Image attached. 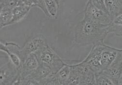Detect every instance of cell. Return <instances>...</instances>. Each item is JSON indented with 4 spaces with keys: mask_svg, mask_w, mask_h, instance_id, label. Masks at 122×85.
Instances as JSON below:
<instances>
[{
    "mask_svg": "<svg viewBox=\"0 0 122 85\" xmlns=\"http://www.w3.org/2000/svg\"><path fill=\"white\" fill-rule=\"evenodd\" d=\"M108 26L100 24L83 18L75 27V41L81 47L103 43L109 34Z\"/></svg>",
    "mask_w": 122,
    "mask_h": 85,
    "instance_id": "6da1fadb",
    "label": "cell"
},
{
    "mask_svg": "<svg viewBox=\"0 0 122 85\" xmlns=\"http://www.w3.org/2000/svg\"><path fill=\"white\" fill-rule=\"evenodd\" d=\"M5 43L13 52L16 53L20 58L21 64L30 54L35 53L45 45L48 44L46 37L42 35H37L28 39L22 47L16 43L5 42Z\"/></svg>",
    "mask_w": 122,
    "mask_h": 85,
    "instance_id": "7a4b0ae2",
    "label": "cell"
},
{
    "mask_svg": "<svg viewBox=\"0 0 122 85\" xmlns=\"http://www.w3.org/2000/svg\"><path fill=\"white\" fill-rule=\"evenodd\" d=\"M39 64H41L49 67L53 74L57 73L65 66L66 62L47 44L34 53Z\"/></svg>",
    "mask_w": 122,
    "mask_h": 85,
    "instance_id": "3957f363",
    "label": "cell"
},
{
    "mask_svg": "<svg viewBox=\"0 0 122 85\" xmlns=\"http://www.w3.org/2000/svg\"><path fill=\"white\" fill-rule=\"evenodd\" d=\"M83 18L104 25H109L112 20L108 13L95 6L91 0H88L86 4Z\"/></svg>",
    "mask_w": 122,
    "mask_h": 85,
    "instance_id": "277c9868",
    "label": "cell"
},
{
    "mask_svg": "<svg viewBox=\"0 0 122 85\" xmlns=\"http://www.w3.org/2000/svg\"><path fill=\"white\" fill-rule=\"evenodd\" d=\"M20 74V68L15 66L9 59L7 61L1 63L0 84L1 85H15Z\"/></svg>",
    "mask_w": 122,
    "mask_h": 85,
    "instance_id": "5b68a950",
    "label": "cell"
},
{
    "mask_svg": "<svg viewBox=\"0 0 122 85\" xmlns=\"http://www.w3.org/2000/svg\"><path fill=\"white\" fill-rule=\"evenodd\" d=\"M102 72L113 82L114 85L119 84L122 73V49L111 65Z\"/></svg>",
    "mask_w": 122,
    "mask_h": 85,
    "instance_id": "8992f818",
    "label": "cell"
},
{
    "mask_svg": "<svg viewBox=\"0 0 122 85\" xmlns=\"http://www.w3.org/2000/svg\"><path fill=\"white\" fill-rule=\"evenodd\" d=\"M121 49L115 48L105 43L100 53V60L104 70L108 68L115 60Z\"/></svg>",
    "mask_w": 122,
    "mask_h": 85,
    "instance_id": "52a82bcc",
    "label": "cell"
},
{
    "mask_svg": "<svg viewBox=\"0 0 122 85\" xmlns=\"http://www.w3.org/2000/svg\"><path fill=\"white\" fill-rule=\"evenodd\" d=\"M38 65L39 62L35 53L31 54L28 56L27 58L21 64L20 74L18 81L29 76L38 67Z\"/></svg>",
    "mask_w": 122,
    "mask_h": 85,
    "instance_id": "ba28073f",
    "label": "cell"
},
{
    "mask_svg": "<svg viewBox=\"0 0 122 85\" xmlns=\"http://www.w3.org/2000/svg\"><path fill=\"white\" fill-rule=\"evenodd\" d=\"M53 74L51 70L46 66L39 64L38 67L29 76L37 81L39 85L41 82Z\"/></svg>",
    "mask_w": 122,
    "mask_h": 85,
    "instance_id": "9c48e42d",
    "label": "cell"
},
{
    "mask_svg": "<svg viewBox=\"0 0 122 85\" xmlns=\"http://www.w3.org/2000/svg\"><path fill=\"white\" fill-rule=\"evenodd\" d=\"M105 4L112 20L122 13V4L120 0H105Z\"/></svg>",
    "mask_w": 122,
    "mask_h": 85,
    "instance_id": "30bf717a",
    "label": "cell"
},
{
    "mask_svg": "<svg viewBox=\"0 0 122 85\" xmlns=\"http://www.w3.org/2000/svg\"><path fill=\"white\" fill-rule=\"evenodd\" d=\"M30 7L23 5H19L18 6L13 8L12 19L9 25L19 22L22 20L27 15Z\"/></svg>",
    "mask_w": 122,
    "mask_h": 85,
    "instance_id": "8fae6325",
    "label": "cell"
},
{
    "mask_svg": "<svg viewBox=\"0 0 122 85\" xmlns=\"http://www.w3.org/2000/svg\"><path fill=\"white\" fill-rule=\"evenodd\" d=\"M109 33H113L115 36L122 37V13L114 18L108 26Z\"/></svg>",
    "mask_w": 122,
    "mask_h": 85,
    "instance_id": "7c38bea8",
    "label": "cell"
},
{
    "mask_svg": "<svg viewBox=\"0 0 122 85\" xmlns=\"http://www.w3.org/2000/svg\"><path fill=\"white\" fill-rule=\"evenodd\" d=\"M13 8L8 7L0 8V26L2 28L8 26L12 19Z\"/></svg>",
    "mask_w": 122,
    "mask_h": 85,
    "instance_id": "4fadbf2b",
    "label": "cell"
},
{
    "mask_svg": "<svg viewBox=\"0 0 122 85\" xmlns=\"http://www.w3.org/2000/svg\"><path fill=\"white\" fill-rule=\"evenodd\" d=\"M0 50L7 54L9 59L17 67L19 68H21V62L19 56L16 53L11 51L4 42H1Z\"/></svg>",
    "mask_w": 122,
    "mask_h": 85,
    "instance_id": "5bb4252c",
    "label": "cell"
},
{
    "mask_svg": "<svg viewBox=\"0 0 122 85\" xmlns=\"http://www.w3.org/2000/svg\"><path fill=\"white\" fill-rule=\"evenodd\" d=\"M70 69L71 67L69 63L66 62V64L55 74L59 85H66L70 74Z\"/></svg>",
    "mask_w": 122,
    "mask_h": 85,
    "instance_id": "9a60e30c",
    "label": "cell"
},
{
    "mask_svg": "<svg viewBox=\"0 0 122 85\" xmlns=\"http://www.w3.org/2000/svg\"><path fill=\"white\" fill-rule=\"evenodd\" d=\"M69 64L71 67L70 72L66 85H80L81 78V75L72 64Z\"/></svg>",
    "mask_w": 122,
    "mask_h": 85,
    "instance_id": "2e32d148",
    "label": "cell"
},
{
    "mask_svg": "<svg viewBox=\"0 0 122 85\" xmlns=\"http://www.w3.org/2000/svg\"><path fill=\"white\" fill-rule=\"evenodd\" d=\"M47 9L51 17L57 19L58 15V9L59 5L56 3L55 0H44Z\"/></svg>",
    "mask_w": 122,
    "mask_h": 85,
    "instance_id": "e0dca14e",
    "label": "cell"
},
{
    "mask_svg": "<svg viewBox=\"0 0 122 85\" xmlns=\"http://www.w3.org/2000/svg\"><path fill=\"white\" fill-rule=\"evenodd\" d=\"M95 78L97 85H114L113 82L103 72L95 74Z\"/></svg>",
    "mask_w": 122,
    "mask_h": 85,
    "instance_id": "ac0fdd59",
    "label": "cell"
},
{
    "mask_svg": "<svg viewBox=\"0 0 122 85\" xmlns=\"http://www.w3.org/2000/svg\"><path fill=\"white\" fill-rule=\"evenodd\" d=\"M20 0H0V8L8 7L12 8L19 5Z\"/></svg>",
    "mask_w": 122,
    "mask_h": 85,
    "instance_id": "d6986e66",
    "label": "cell"
},
{
    "mask_svg": "<svg viewBox=\"0 0 122 85\" xmlns=\"http://www.w3.org/2000/svg\"><path fill=\"white\" fill-rule=\"evenodd\" d=\"M19 5H23L32 8L37 6L39 8V4L37 0H20Z\"/></svg>",
    "mask_w": 122,
    "mask_h": 85,
    "instance_id": "ffe728a7",
    "label": "cell"
},
{
    "mask_svg": "<svg viewBox=\"0 0 122 85\" xmlns=\"http://www.w3.org/2000/svg\"><path fill=\"white\" fill-rule=\"evenodd\" d=\"M39 4V8H40L43 12H44V13L46 15L47 17H51L50 14L47 9L45 3V1L44 0H37Z\"/></svg>",
    "mask_w": 122,
    "mask_h": 85,
    "instance_id": "44dd1931",
    "label": "cell"
},
{
    "mask_svg": "<svg viewBox=\"0 0 122 85\" xmlns=\"http://www.w3.org/2000/svg\"><path fill=\"white\" fill-rule=\"evenodd\" d=\"M119 85H122V74H121V78H120V82H119Z\"/></svg>",
    "mask_w": 122,
    "mask_h": 85,
    "instance_id": "7402d4cb",
    "label": "cell"
},
{
    "mask_svg": "<svg viewBox=\"0 0 122 85\" xmlns=\"http://www.w3.org/2000/svg\"><path fill=\"white\" fill-rule=\"evenodd\" d=\"M55 2H56V3L58 4V5H59V0H55Z\"/></svg>",
    "mask_w": 122,
    "mask_h": 85,
    "instance_id": "603a6c76",
    "label": "cell"
},
{
    "mask_svg": "<svg viewBox=\"0 0 122 85\" xmlns=\"http://www.w3.org/2000/svg\"><path fill=\"white\" fill-rule=\"evenodd\" d=\"M120 2H121V3H122V0H120Z\"/></svg>",
    "mask_w": 122,
    "mask_h": 85,
    "instance_id": "cb8c5ba5",
    "label": "cell"
}]
</instances>
